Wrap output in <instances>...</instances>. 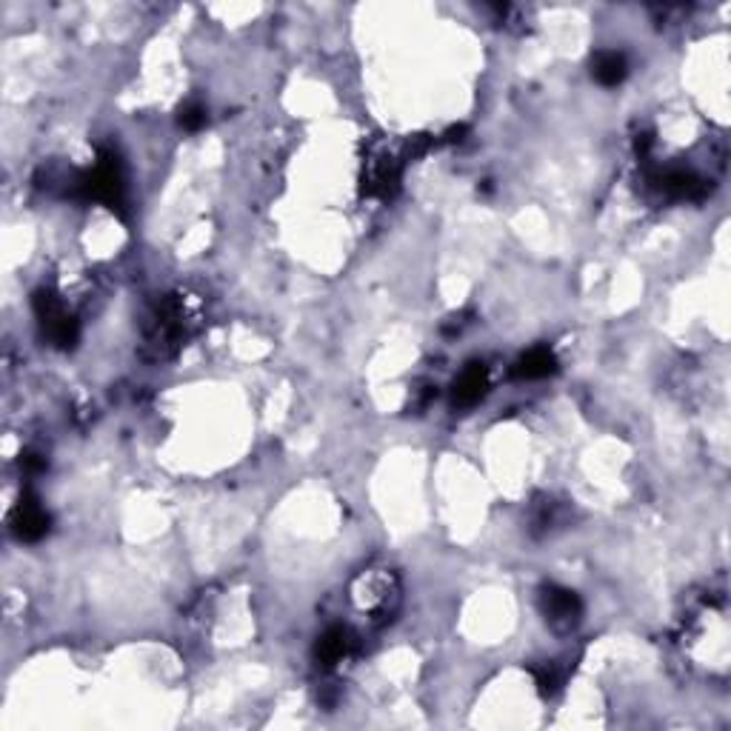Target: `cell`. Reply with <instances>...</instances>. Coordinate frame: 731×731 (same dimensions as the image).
<instances>
[{"mask_svg":"<svg viewBox=\"0 0 731 731\" xmlns=\"http://www.w3.org/2000/svg\"><path fill=\"white\" fill-rule=\"evenodd\" d=\"M543 611L555 628H572L580 618V600L569 588L548 586L543 592Z\"/></svg>","mask_w":731,"mask_h":731,"instance_id":"obj_1","label":"cell"},{"mask_svg":"<svg viewBox=\"0 0 731 731\" xmlns=\"http://www.w3.org/2000/svg\"><path fill=\"white\" fill-rule=\"evenodd\" d=\"M352 649V634L346 632V628L335 626V628H329V632L320 637V643H317V660L323 669H331V665H338L346 654H349Z\"/></svg>","mask_w":731,"mask_h":731,"instance_id":"obj_2","label":"cell"},{"mask_svg":"<svg viewBox=\"0 0 731 731\" xmlns=\"http://www.w3.org/2000/svg\"><path fill=\"white\" fill-rule=\"evenodd\" d=\"M15 529L23 540H37L49 529V515L37 503H23L15 515Z\"/></svg>","mask_w":731,"mask_h":731,"instance_id":"obj_3","label":"cell"},{"mask_svg":"<svg viewBox=\"0 0 731 731\" xmlns=\"http://www.w3.org/2000/svg\"><path fill=\"white\" fill-rule=\"evenodd\" d=\"M483 392H486V369L483 366H471L455 383V403L471 406V403L480 400Z\"/></svg>","mask_w":731,"mask_h":731,"instance_id":"obj_4","label":"cell"},{"mask_svg":"<svg viewBox=\"0 0 731 731\" xmlns=\"http://www.w3.org/2000/svg\"><path fill=\"white\" fill-rule=\"evenodd\" d=\"M517 377H546L548 371H555V354H551L548 349H532L529 354H523L520 357V363H517Z\"/></svg>","mask_w":731,"mask_h":731,"instance_id":"obj_5","label":"cell"},{"mask_svg":"<svg viewBox=\"0 0 731 731\" xmlns=\"http://www.w3.org/2000/svg\"><path fill=\"white\" fill-rule=\"evenodd\" d=\"M595 78L603 86H618L626 78V58L618 52H603L595 60Z\"/></svg>","mask_w":731,"mask_h":731,"instance_id":"obj_6","label":"cell"},{"mask_svg":"<svg viewBox=\"0 0 731 731\" xmlns=\"http://www.w3.org/2000/svg\"><path fill=\"white\" fill-rule=\"evenodd\" d=\"M203 123H206V109H203L200 104H189L181 112V126H183V129L195 132V129H200Z\"/></svg>","mask_w":731,"mask_h":731,"instance_id":"obj_7","label":"cell"}]
</instances>
